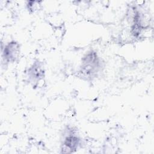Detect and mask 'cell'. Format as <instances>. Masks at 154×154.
<instances>
[{
  "mask_svg": "<svg viewBox=\"0 0 154 154\" xmlns=\"http://www.w3.org/2000/svg\"><path fill=\"white\" fill-rule=\"evenodd\" d=\"M19 54V45L16 42L9 43L3 52V57L7 62H13L17 58Z\"/></svg>",
  "mask_w": 154,
  "mask_h": 154,
  "instance_id": "7a4b0ae2",
  "label": "cell"
},
{
  "mask_svg": "<svg viewBox=\"0 0 154 154\" xmlns=\"http://www.w3.org/2000/svg\"><path fill=\"white\" fill-rule=\"evenodd\" d=\"M99 68V61L97 55L93 52L88 53L83 58L81 72L87 75H92Z\"/></svg>",
  "mask_w": 154,
  "mask_h": 154,
  "instance_id": "6da1fadb",
  "label": "cell"
},
{
  "mask_svg": "<svg viewBox=\"0 0 154 154\" xmlns=\"http://www.w3.org/2000/svg\"><path fill=\"white\" fill-rule=\"evenodd\" d=\"M79 142V140L77 137L69 136L66 138L64 147L66 149H67V152H72L77 148Z\"/></svg>",
  "mask_w": 154,
  "mask_h": 154,
  "instance_id": "3957f363",
  "label": "cell"
},
{
  "mask_svg": "<svg viewBox=\"0 0 154 154\" xmlns=\"http://www.w3.org/2000/svg\"><path fill=\"white\" fill-rule=\"evenodd\" d=\"M43 70L42 69L40 66L38 64H33L29 70V73L31 77L34 76V79H40L43 76Z\"/></svg>",
  "mask_w": 154,
  "mask_h": 154,
  "instance_id": "277c9868",
  "label": "cell"
}]
</instances>
